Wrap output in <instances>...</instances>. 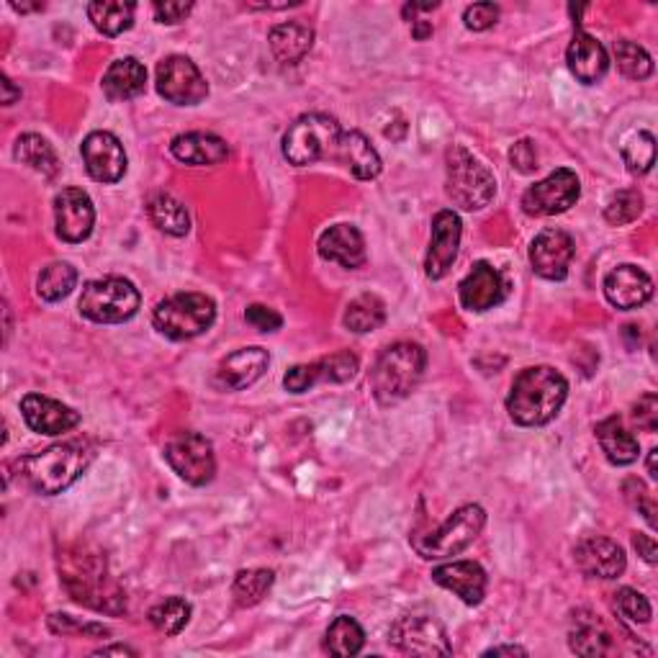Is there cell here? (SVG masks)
<instances>
[{
    "mask_svg": "<svg viewBox=\"0 0 658 658\" xmlns=\"http://www.w3.org/2000/svg\"><path fill=\"white\" fill-rule=\"evenodd\" d=\"M60 579L70 597L81 605L106 615L127 613V594L116 579L108 574V563L100 553L88 548H75L60 555Z\"/></svg>",
    "mask_w": 658,
    "mask_h": 658,
    "instance_id": "obj_1",
    "label": "cell"
},
{
    "mask_svg": "<svg viewBox=\"0 0 658 658\" xmlns=\"http://www.w3.org/2000/svg\"><path fill=\"white\" fill-rule=\"evenodd\" d=\"M569 381L551 365L524 368L512 383L507 396V412L517 425L543 427L559 417L566 404Z\"/></svg>",
    "mask_w": 658,
    "mask_h": 658,
    "instance_id": "obj_2",
    "label": "cell"
},
{
    "mask_svg": "<svg viewBox=\"0 0 658 658\" xmlns=\"http://www.w3.org/2000/svg\"><path fill=\"white\" fill-rule=\"evenodd\" d=\"M93 458H96L93 443L77 437V441L50 445L42 453L21 458L19 474L29 484V489L44 494V497H57L88 471Z\"/></svg>",
    "mask_w": 658,
    "mask_h": 658,
    "instance_id": "obj_3",
    "label": "cell"
},
{
    "mask_svg": "<svg viewBox=\"0 0 658 658\" xmlns=\"http://www.w3.org/2000/svg\"><path fill=\"white\" fill-rule=\"evenodd\" d=\"M427 352L417 342H396L386 348L375 360L371 373L373 396L381 406L404 402L425 375Z\"/></svg>",
    "mask_w": 658,
    "mask_h": 658,
    "instance_id": "obj_4",
    "label": "cell"
},
{
    "mask_svg": "<svg viewBox=\"0 0 658 658\" xmlns=\"http://www.w3.org/2000/svg\"><path fill=\"white\" fill-rule=\"evenodd\" d=\"M445 191L448 199L464 211L487 209L497 195V178L479 158H474L466 147L453 145L445 155Z\"/></svg>",
    "mask_w": 658,
    "mask_h": 658,
    "instance_id": "obj_5",
    "label": "cell"
},
{
    "mask_svg": "<svg viewBox=\"0 0 658 658\" xmlns=\"http://www.w3.org/2000/svg\"><path fill=\"white\" fill-rule=\"evenodd\" d=\"M484 524H487V512L479 505H466L453 512L437 530H429L425 535H414L412 545L422 559L437 561L450 559L466 551L476 538L481 535Z\"/></svg>",
    "mask_w": 658,
    "mask_h": 658,
    "instance_id": "obj_6",
    "label": "cell"
},
{
    "mask_svg": "<svg viewBox=\"0 0 658 658\" xmlns=\"http://www.w3.org/2000/svg\"><path fill=\"white\" fill-rule=\"evenodd\" d=\"M139 304H142V299H139L135 284L127 278L112 276L88 280L77 309H81L85 319L96 325H121L137 315Z\"/></svg>",
    "mask_w": 658,
    "mask_h": 658,
    "instance_id": "obj_7",
    "label": "cell"
},
{
    "mask_svg": "<svg viewBox=\"0 0 658 658\" xmlns=\"http://www.w3.org/2000/svg\"><path fill=\"white\" fill-rule=\"evenodd\" d=\"M216 319V304L206 294H176L155 307L152 325L168 340H193L211 329Z\"/></svg>",
    "mask_w": 658,
    "mask_h": 658,
    "instance_id": "obj_8",
    "label": "cell"
},
{
    "mask_svg": "<svg viewBox=\"0 0 658 658\" xmlns=\"http://www.w3.org/2000/svg\"><path fill=\"white\" fill-rule=\"evenodd\" d=\"M340 124L327 114H307L296 119L284 135V158L291 164H311L335 155L340 142Z\"/></svg>",
    "mask_w": 658,
    "mask_h": 658,
    "instance_id": "obj_9",
    "label": "cell"
},
{
    "mask_svg": "<svg viewBox=\"0 0 658 658\" xmlns=\"http://www.w3.org/2000/svg\"><path fill=\"white\" fill-rule=\"evenodd\" d=\"M164 460L180 479L193 484V487H203L216 474L214 445L199 433H178L172 437L164 445Z\"/></svg>",
    "mask_w": 658,
    "mask_h": 658,
    "instance_id": "obj_10",
    "label": "cell"
},
{
    "mask_svg": "<svg viewBox=\"0 0 658 658\" xmlns=\"http://www.w3.org/2000/svg\"><path fill=\"white\" fill-rule=\"evenodd\" d=\"M582 195V183L574 170L561 168L522 193V211L530 216H555L569 211Z\"/></svg>",
    "mask_w": 658,
    "mask_h": 658,
    "instance_id": "obj_11",
    "label": "cell"
},
{
    "mask_svg": "<svg viewBox=\"0 0 658 658\" xmlns=\"http://www.w3.org/2000/svg\"><path fill=\"white\" fill-rule=\"evenodd\" d=\"M389 640L399 651L412 656H450L453 648L448 644V633L443 623H437L429 615H404L391 625Z\"/></svg>",
    "mask_w": 658,
    "mask_h": 658,
    "instance_id": "obj_12",
    "label": "cell"
},
{
    "mask_svg": "<svg viewBox=\"0 0 658 658\" xmlns=\"http://www.w3.org/2000/svg\"><path fill=\"white\" fill-rule=\"evenodd\" d=\"M155 85H158L160 96L176 106H199L209 96V83L203 81L201 70L195 67V62L180 57V54L160 62Z\"/></svg>",
    "mask_w": 658,
    "mask_h": 658,
    "instance_id": "obj_13",
    "label": "cell"
},
{
    "mask_svg": "<svg viewBox=\"0 0 658 658\" xmlns=\"http://www.w3.org/2000/svg\"><path fill=\"white\" fill-rule=\"evenodd\" d=\"M358 368H360L358 355H352V352H348V350L335 352V355L319 358L309 365H294L291 371L286 373L284 386H286V391H291V394H304V391L317 386V383L352 381L355 379Z\"/></svg>",
    "mask_w": 658,
    "mask_h": 658,
    "instance_id": "obj_14",
    "label": "cell"
},
{
    "mask_svg": "<svg viewBox=\"0 0 658 658\" xmlns=\"http://www.w3.org/2000/svg\"><path fill=\"white\" fill-rule=\"evenodd\" d=\"M85 170L98 183H119L127 172V152L112 131H91L81 145Z\"/></svg>",
    "mask_w": 658,
    "mask_h": 658,
    "instance_id": "obj_15",
    "label": "cell"
},
{
    "mask_svg": "<svg viewBox=\"0 0 658 658\" xmlns=\"http://www.w3.org/2000/svg\"><path fill=\"white\" fill-rule=\"evenodd\" d=\"M54 224H57V237L77 245L91 237L93 224H96V209H93L91 195L81 188H65L54 199Z\"/></svg>",
    "mask_w": 658,
    "mask_h": 658,
    "instance_id": "obj_16",
    "label": "cell"
},
{
    "mask_svg": "<svg viewBox=\"0 0 658 658\" xmlns=\"http://www.w3.org/2000/svg\"><path fill=\"white\" fill-rule=\"evenodd\" d=\"M460 234H464V224H460V216L456 211H437L433 219V237H429V250L425 257L427 278L441 280L448 276V270L458 257Z\"/></svg>",
    "mask_w": 658,
    "mask_h": 658,
    "instance_id": "obj_17",
    "label": "cell"
},
{
    "mask_svg": "<svg viewBox=\"0 0 658 658\" xmlns=\"http://www.w3.org/2000/svg\"><path fill=\"white\" fill-rule=\"evenodd\" d=\"M576 247L571 234L563 230H543L530 245V265L540 278L563 280L569 276V265L574 261Z\"/></svg>",
    "mask_w": 658,
    "mask_h": 658,
    "instance_id": "obj_18",
    "label": "cell"
},
{
    "mask_svg": "<svg viewBox=\"0 0 658 658\" xmlns=\"http://www.w3.org/2000/svg\"><path fill=\"white\" fill-rule=\"evenodd\" d=\"M458 294H460V304H464V309L481 315V311L499 307V304L507 299L505 276H501V273L494 268L491 263L481 261L474 265V270L468 273L464 280H460Z\"/></svg>",
    "mask_w": 658,
    "mask_h": 658,
    "instance_id": "obj_19",
    "label": "cell"
},
{
    "mask_svg": "<svg viewBox=\"0 0 658 658\" xmlns=\"http://www.w3.org/2000/svg\"><path fill=\"white\" fill-rule=\"evenodd\" d=\"M21 414L26 425L39 435H62L81 425V412L42 394L23 396Z\"/></svg>",
    "mask_w": 658,
    "mask_h": 658,
    "instance_id": "obj_20",
    "label": "cell"
},
{
    "mask_svg": "<svg viewBox=\"0 0 658 658\" xmlns=\"http://www.w3.org/2000/svg\"><path fill=\"white\" fill-rule=\"evenodd\" d=\"M574 561L579 571L590 579H617L623 576L625 566V551L615 540L609 538H584L582 543L576 545Z\"/></svg>",
    "mask_w": 658,
    "mask_h": 658,
    "instance_id": "obj_21",
    "label": "cell"
},
{
    "mask_svg": "<svg viewBox=\"0 0 658 658\" xmlns=\"http://www.w3.org/2000/svg\"><path fill=\"white\" fill-rule=\"evenodd\" d=\"M270 355L263 348H242L226 355L216 368L214 383L222 391H242L268 371Z\"/></svg>",
    "mask_w": 658,
    "mask_h": 658,
    "instance_id": "obj_22",
    "label": "cell"
},
{
    "mask_svg": "<svg viewBox=\"0 0 658 658\" xmlns=\"http://www.w3.org/2000/svg\"><path fill=\"white\" fill-rule=\"evenodd\" d=\"M605 296L615 309H638L654 296V280L638 265H617L605 278Z\"/></svg>",
    "mask_w": 658,
    "mask_h": 658,
    "instance_id": "obj_23",
    "label": "cell"
},
{
    "mask_svg": "<svg viewBox=\"0 0 658 658\" xmlns=\"http://www.w3.org/2000/svg\"><path fill=\"white\" fill-rule=\"evenodd\" d=\"M433 582L458 594L466 605H481L487 597V571L476 561H453L433 571Z\"/></svg>",
    "mask_w": 658,
    "mask_h": 658,
    "instance_id": "obj_24",
    "label": "cell"
},
{
    "mask_svg": "<svg viewBox=\"0 0 658 658\" xmlns=\"http://www.w3.org/2000/svg\"><path fill=\"white\" fill-rule=\"evenodd\" d=\"M566 62H569L571 75H574L576 81L584 85L599 83L609 70V54L605 46H602V42H597V39L590 36L582 29H576L574 39H571Z\"/></svg>",
    "mask_w": 658,
    "mask_h": 658,
    "instance_id": "obj_25",
    "label": "cell"
},
{
    "mask_svg": "<svg viewBox=\"0 0 658 658\" xmlns=\"http://www.w3.org/2000/svg\"><path fill=\"white\" fill-rule=\"evenodd\" d=\"M319 257L327 263H337L342 268L355 270L365 263V240L358 226L335 224L319 237Z\"/></svg>",
    "mask_w": 658,
    "mask_h": 658,
    "instance_id": "obj_26",
    "label": "cell"
},
{
    "mask_svg": "<svg viewBox=\"0 0 658 658\" xmlns=\"http://www.w3.org/2000/svg\"><path fill=\"white\" fill-rule=\"evenodd\" d=\"M172 158L195 164V168H206V164H219L230 158V147L222 137L206 135V131H188V135H178L170 142Z\"/></svg>",
    "mask_w": 658,
    "mask_h": 658,
    "instance_id": "obj_27",
    "label": "cell"
},
{
    "mask_svg": "<svg viewBox=\"0 0 658 658\" xmlns=\"http://www.w3.org/2000/svg\"><path fill=\"white\" fill-rule=\"evenodd\" d=\"M104 93L108 100H131L137 96H142L147 88V70L139 60L135 57H124L116 60L112 67L106 70L104 75Z\"/></svg>",
    "mask_w": 658,
    "mask_h": 658,
    "instance_id": "obj_28",
    "label": "cell"
},
{
    "mask_svg": "<svg viewBox=\"0 0 658 658\" xmlns=\"http://www.w3.org/2000/svg\"><path fill=\"white\" fill-rule=\"evenodd\" d=\"M268 42L278 62H284V65H296V62L307 57L311 44H315V29L301 21L278 23V26L270 29Z\"/></svg>",
    "mask_w": 658,
    "mask_h": 658,
    "instance_id": "obj_29",
    "label": "cell"
},
{
    "mask_svg": "<svg viewBox=\"0 0 658 658\" xmlns=\"http://www.w3.org/2000/svg\"><path fill=\"white\" fill-rule=\"evenodd\" d=\"M337 158H340L358 180H373L381 172V158L360 131H342L337 142Z\"/></svg>",
    "mask_w": 658,
    "mask_h": 658,
    "instance_id": "obj_30",
    "label": "cell"
},
{
    "mask_svg": "<svg viewBox=\"0 0 658 658\" xmlns=\"http://www.w3.org/2000/svg\"><path fill=\"white\" fill-rule=\"evenodd\" d=\"M597 441L609 464L630 466L638 460L640 445L633 433H628L620 417H607L597 425Z\"/></svg>",
    "mask_w": 658,
    "mask_h": 658,
    "instance_id": "obj_31",
    "label": "cell"
},
{
    "mask_svg": "<svg viewBox=\"0 0 658 658\" xmlns=\"http://www.w3.org/2000/svg\"><path fill=\"white\" fill-rule=\"evenodd\" d=\"M147 214H150V222L170 237H185L191 230V216H188L185 206L170 193H155L147 201Z\"/></svg>",
    "mask_w": 658,
    "mask_h": 658,
    "instance_id": "obj_32",
    "label": "cell"
},
{
    "mask_svg": "<svg viewBox=\"0 0 658 658\" xmlns=\"http://www.w3.org/2000/svg\"><path fill=\"white\" fill-rule=\"evenodd\" d=\"M569 644L571 651L579 656H605L613 651V636L594 615L576 617Z\"/></svg>",
    "mask_w": 658,
    "mask_h": 658,
    "instance_id": "obj_33",
    "label": "cell"
},
{
    "mask_svg": "<svg viewBox=\"0 0 658 658\" xmlns=\"http://www.w3.org/2000/svg\"><path fill=\"white\" fill-rule=\"evenodd\" d=\"M135 3H116V0H98L88 3V19L104 36H119L135 23Z\"/></svg>",
    "mask_w": 658,
    "mask_h": 658,
    "instance_id": "obj_34",
    "label": "cell"
},
{
    "mask_svg": "<svg viewBox=\"0 0 658 658\" xmlns=\"http://www.w3.org/2000/svg\"><path fill=\"white\" fill-rule=\"evenodd\" d=\"M13 155L15 160L29 164L31 170L42 172L44 178H54L60 172L57 152H54L52 145L39 135H21L19 142H15Z\"/></svg>",
    "mask_w": 658,
    "mask_h": 658,
    "instance_id": "obj_35",
    "label": "cell"
},
{
    "mask_svg": "<svg viewBox=\"0 0 658 658\" xmlns=\"http://www.w3.org/2000/svg\"><path fill=\"white\" fill-rule=\"evenodd\" d=\"M344 327L355 335L375 332L383 322H386V304H383L375 294H363L355 301H350L348 311H344Z\"/></svg>",
    "mask_w": 658,
    "mask_h": 658,
    "instance_id": "obj_36",
    "label": "cell"
},
{
    "mask_svg": "<svg viewBox=\"0 0 658 658\" xmlns=\"http://www.w3.org/2000/svg\"><path fill=\"white\" fill-rule=\"evenodd\" d=\"M365 646V633L360 628L358 620H352L348 615H340L329 625L325 636V651L332 656H358Z\"/></svg>",
    "mask_w": 658,
    "mask_h": 658,
    "instance_id": "obj_37",
    "label": "cell"
},
{
    "mask_svg": "<svg viewBox=\"0 0 658 658\" xmlns=\"http://www.w3.org/2000/svg\"><path fill=\"white\" fill-rule=\"evenodd\" d=\"M77 284V270L70 263H50L36 278V294L42 301H60Z\"/></svg>",
    "mask_w": 658,
    "mask_h": 658,
    "instance_id": "obj_38",
    "label": "cell"
},
{
    "mask_svg": "<svg viewBox=\"0 0 658 658\" xmlns=\"http://www.w3.org/2000/svg\"><path fill=\"white\" fill-rule=\"evenodd\" d=\"M273 582H276V574L268 569L240 571L237 579H234V584H232L234 602H237L240 607H255L257 602H263L265 594L270 592Z\"/></svg>",
    "mask_w": 658,
    "mask_h": 658,
    "instance_id": "obj_39",
    "label": "cell"
},
{
    "mask_svg": "<svg viewBox=\"0 0 658 658\" xmlns=\"http://www.w3.org/2000/svg\"><path fill=\"white\" fill-rule=\"evenodd\" d=\"M615 52V62L617 70L630 81H646L654 73V60L644 46L633 44V42H615L613 46Z\"/></svg>",
    "mask_w": 658,
    "mask_h": 658,
    "instance_id": "obj_40",
    "label": "cell"
},
{
    "mask_svg": "<svg viewBox=\"0 0 658 658\" xmlns=\"http://www.w3.org/2000/svg\"><path fill=\"white\" fill-rule=\"evenodd\" d=\"M191 620V605L180 597H170L150 609V623L164 636H178Z\"/></svg>",
    "mask_w": 658,
    "mask_h": 658,
    "instance_id": "obj_41",
    "label": "cell"
},
{
    "mask_svg": "<svg viewBox=\"0 0 658 658\" xmlns=\"http://www.w3.org/2000/svg\"><path fill=\"white\" fill-rule=\"evenodd\" d=\"M623 160L628 164V170L636 172V176H644V172L651 170L656 162V139L651 131H638V135H633L623 147Z\"/></svg>",
    "mask_w": 658,
    "mask_h": 658,
    "instance_id": "obj_42",
    "label": "cell"
},
{
    "mask_svg": "<svg viewBox=\"0 0 658 658\" xmlns=\"http://www.w3.org/2000/svg\"><path fill=\"white\" fill-rule=\"evenodd\" d=\"M644 211V195L638 191H617L605 206V219L613 226H625L636 222Z\"/></svg>",
    "mask_w": 658,
    "mask_h": 658,
    "instance_id": "obj_43",
    "label": "cell"
},
{
    "mask_svg": "<svg viewBox=\"0 0 658 658\" xmlns=\"http://www.w3.org/2000/svg\"><path fill=\"white\" fill-rule=\"evenodd\" d=\"M615 609L617 615L623 617V620L628 623H648L651 620L654 609H651V602H648L644 594L630 590V586H623V590H617L615 594Z\"/></svg>",
    "mask_w": 658,
    "mask_h": 658,
    "instance_id": "obj_44",
    "label": "cell"
},
{
    "mask_svg": "<svg viewBox=\"0 0 658 658\" xmlns=\"http://www.w3.org/2000/svg\"><path fill=\"white\" fill-rule=\"evenodd\" d=\"M623 491H625V499L630 501V507L638 509V512L646 517V522L651 524V528H656V501L651 494H648L646 484L638 479H628L623 484Z\"/></svg>",
    "mask_w": 658,
    "mask_h": 658,
    "instance_id": "obj_45",
    "label": "cell"
},
{
    "mask_svg": "<svg viewBox=\"0 0 658 658\" xmlns=\"http://www.w3.org/2000/svg\"><path fill=\"white\" fill-rule=\"evenodd\" d=\"M245 322L261 329V332H276V329L284 325V317H280L276 309L263 307V304H250L245 309Z\"/></svg>",
    "mask_w": 658,
    "mask_h": 658,
    "instance_id": "obj_46",
    "label": "cell"
},
{
    "mask_svg": "<svg viewBox=\"0 0 658 658\" xmlns=\"http://www.w3.org/2000/svg\"><path fill=\"white\" fill-rule=\"evenodd\" d=\"M633 422L646 433H656L658 429V396L644 394L638 399V404H633Z\"/></svg>",
    "mask_w": 658,
    "mask_h": 658,
    "instance_id": "obj_47",
    "label": "cell"
},
{
    "mask_svg": "<svg viewBox=\"0 0 658 658\" xmlns=\"http://www.w3.org/2000/svg\"><path fill=\"white\" fill-rule=\"evenodd\" d=\"M497 19H499V6L494 3H474L468 6L464 13L466 26L471 31H487L497 23Z\"/></svg>",
    "mask_w": 658,
    "mask_h": 658,
    "instance_id": "obj_48",
    "label": "cell"
},
{
    "mask_svg": "<svg viewBox=\"0 0 658 658\" xmlns=\"http://www.w3.org/2000/svg\"><path fill=\"white\" fill-rule=\"evenodd\" d=\"M509 160L520 172H528L538 170V152H535V145L530 142V139H520V142L512 145V150H509Z\"/></svg>",
    "mask_w": 658,
    "mask_h": 658,
    "instance_id": "obj_49",
    "label": "cell"
},
{
    "mask_svg": "<svg viewBox=\"0 0 658 658\" xmlns=\"http://www.w3.org/2000/svg\"><path fill=\"white\" fill-rule=\"evenodd\" d=\"M50 628L52 633H93V636H108V630L104 625H93V623H75L70 615H52L50 617Z\"/></svg>",
    "mask_w": 658,
    "mask_h": 658,
    "instance_id": "obj_50",
    "label": "cell"
},
{
    "mask_svg": "<svg viewBox=\"0 0 658 658\" xmlns=\"http://www.w3.org/2000/svg\"><path fill=\"white\" fill-rule=\"evenodd\" d=\"M152 11L160 23L176 26V23L188 19V13L193 11V3H172V0H168V3H155Z\"/></svg>",
    "mask_w": 658,
    "mask_h": 658,
    "instance_id": "obj_51",
    "label": "cell"
},
{
    "mask_svg": "<svg viewBox=\"0 0 658 658\" xmlns=\"http://www.w3.org/2000/svg\"><path fill=\"white\" fill-rule=\"evenodd\" d=\"M633 545H636V551H638V555H644V561L646 563H656V543H654V538H648V535H633Z\"/></svg>",
    "mask_w": 658,
    "mask_h": 658,
    "instance_id": "obj_52",
    "label": "cell"
},
{
    "mask_svg": "<svg viewBox=\"0 0 658 658\" xmlns=\"http://www.w3.org/2000/svg\"><path fill=\"white\" fill-rule=\"evenodd\" d=\"M0 85H3V104L6 106H11V104H15V98H21V91L13 88V83L8 81L6 75L0 77Z\"/></svg>",
    "mask_w": 658,
    "mask_h": 658,
    "instance_id": "obj_53",
    "label": "cell"
},
{
    "mask_svg": "<svg viewBox=\"0 0 658 658\" xmlns=\"http://www.w3.org/2000/svg\"><path fill=\"white\" fill-rule=\"evenodd\" d=\"M412 34L417 42H425L427 36H433V23L429 21H414L412 23Z\"/></svg>",
    "mask_w": 658,
    "mask_h": 658,
    "instance_id": "obj_54",
    "label": "cell"
},
{
    "mask_svg": "<svg viewBox=\"0 0 658 658\" xmlns=\"http://www.w3.org/2000/svg\"><path fill=\"white\" fill-rule=\"evenodd\" d=\"M484 656H528V651L520 646H497V648H489Z\"/></svg>",
    "mask_w": 658,
    "mask_h": 658,
    "instance_id": "obj_55",
    "label": "cell"
},
{
    "mask_svg": "<svg viewBox=\"0 0 658 658\" xmlns=\"http://www.w3.org/2000/svg\"><path fill=\"white\" fill-rule=\"evenodd\" d=\"M108 654H119V656H135V651L127 646H108V648H100V651H96V656H108Z\"/></svg>",
    "mask_w": 658,
    "mask_h": 658,
    "instance_id": "obj_56",
    "label": "cell"
},
{
    "mask_svg": "<svg viewBox=\"0 0 658 658\" xmlns=\"http://www.w3.org/2000/svg\"><path fill=\"white\" fill-rule=\"evenodd\" d=\"M11 8L13 11H19V13H29V11H42V3H36V6H29V3H11Z\"/></svg>",
    "mask_w": 658,
    "mask_h": 658,
    "instance_id": "obj_57",
    "label": "cell"
},
{
    "mask_svg": "<svg viewBox=\"0 0 658 658\" xmlns=\"http://www.w3.org/2000/svg\"><path fill=\"white\" fill-rule=\"evenodd\" d=\"M656 456H658V450L648 453V474H651V479H658V474H656Z\"/></svg>",
    "mask_w": 658,
    "mask_h": 658,
    "instance_id": "obj_58",
    "label": "cell"
}]
</instances>
